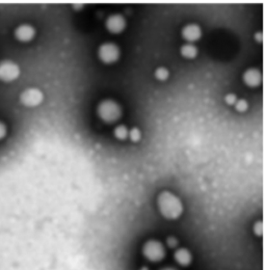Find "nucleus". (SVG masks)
<instances>
[{"mask_svg": "<svg viewBox=\"0 0 266 270\" xmlns=\"http://www.w3.org/2000/svg\"><path fill=\"white\" fill-rule=\"evenodd\" d=\"M157 204L160 213L169 219H176L183 212V204L181 200L172 193L164 190L157 198Z\"/></svg>", "mask_w": 266, "mask_h": 270, "instance_id": "nucleus-1", "label": "nucleus"}, {"mask_svg": "<svg viewBox=\"0 0 266 270\" xmlns=\"http://www.w3.org/2000/svg\"><path fill=\"white\" fill-rule=\"evenodd\" d=\"M98 114L103 121L113 123L121 118L122 109L120 105L113 100H104L99 104Z\"/></svg>", "mask_w": 266, "mask_h": 270, "instance_id": "nucleus-2", "label": "nucleus"}, {"mask_svg": "<svg viewBox=\"0 0 266 270\" xmlns=\"http://www.w3.org/2000/svg\"><path fill=\"white\" fill-rule=\"evenodd\" d=\"M142 251L145 258L153 262V263L161 261L165 256L164 246L157 240H149V241L143 244Z\"/></svg>", "mask_w": 266, "mask_h": 270, "instance_id": "nucleus-3", "label": "nucleus"}, {"mask_svg": "<svg viewBox=\"0 0 266 270\" xmlns=\"http://www.w3.org/2000/svg\"><path fill=\"white\" fill-rule=\"evenodd\" d=\"M20 67L10 59L0 62V81L11 82L16 80L20 75Z\"/></svg>", "mask_w": 266, "mask_h": 270, "instance_id": "nucleus-4", "label": "nucleus"}, {"mask_svg": "<svg viewBox=\"0 0 266 270\" xmlns=\"http://www.w3.org/2000/svg\"><path fill=\"white\" fill-rule=\"evenodd\" d=\"M44 99L41 89L36 87H28L20 94V101L27 107H35Z\"/></svg>", "mask_w": 266, "mask_h": 270, "instance_id": "nucleus-5", "label": "nucleus"}, {"mask_svg": "<svg viewBox=\"0 0 266 270\" xmlns=\"http://www.w3.org/2000/svg\"><path fill=\"white\" fill-rule=\"evenodd\" d=\"M120 56V48L113 43H104L99 48V57L106 64L116 62Z\"/></svg>", "mask_w": 266, "mask_h": 270, "instance_id": "nucleus-6", "label": "nucleus"}, {"mask_svg": "<svg viewBox=\"0 0 266 270\" xmlns=\"http://www.w3.org/2000/svg\"><path fill=\"white\" fill-rule=\"evenodd\" d=\"M126 26V20L125 18L120 14L111 15L106 20V27L108 31L113 34L121 33Z\"/></svg>", "mask_w": 266, "mask_h": 270, "instance_id": "nucleus-7", "label": "nucleus"}, {"mask_svg": "<svg viewBox=\"0 0 266 270\" xmlns=\"http://www.w3.org/2000/svg\"><path fill=\"white\" fill-rule=\"evenodd\" d=\"M15 36L20 42H29L35 34V29L30 24H20L15 29Z\"/></svg>", "mask_w": 266, "mask_h": 270, "instance_id": "nucleus-8", "label": "nucleus"}, {"mask_svg": "<svg viewBox=\"0 0 266 270\" xmlns=\"http://www.w3.org/2000/svg\"><path fill=\"white\" fill-rule=\"evenodd\" d=\"M182 35L184 39L189 42H194L199 40L202 35L201 27L196 24H187L182 29Z\"/></svg>", "mask_w": 266, "mask_h": 270, "instance_id": "nucleus-9", "label": "nucleus"}, {"mask_svg": "<svg viewBox=\"0 0 266 270\" xmlns=\"http://www.w3.org/2000/svg\"><path fill=\"white\" fill-rule=\"evenodd\" d=\"M262 80V75L261 72L257 69H248L243 74V81L246 82V84L249 86H257L258 84H260V82Z\"/></svg>", "mask_w": 266, "mask_h": 270, "instance_id": "nucleus-10", "label": "nucleus"}, {"mask_svg": "<svg viewBox=\"0 0 266 270\" xmlns=\"http://www.w3.org/2000/svg\"><path fill=\"white\" fill-rule=\"evenodd\" d=\"M174 259L181 266H188L192 263L193 256L192 253L187 249H179L174 253Z\"/></svg>", "mask_w": 266, "mask_h": 270, "instance_id": "nucleus-11", "label": "nucleus"}, {"mask_svg": "<svg viewBox=\"0 0 266 270\" xmlns=\"http://www.w3.org/2000/svg\"><path fill=\"white\" fill-rule=\"evenodd\" d=\"M197 53L196 47L193 44H185L181 47V54L187 58H194Z\"/></svg>", "mask_w": 266, "mask_h": 270, "instance_id": "nucleus-12", "label": "nucleus"}, {"mask_svg": "<svg viewBox=\"0 0 266 270\" xmlns=\"http://www.w3.org/2000/svg\"><path fill=\"white\" fill-rule=\"evenodd\" d=\"M115 134H116V136H117L118 138H120V139H125V138L128 136L129 132H128L127 128H126V127H125L124 125H120V126H118L117 128H116Z\"/></svg>", "mask_w": 266, "mask_h": 270, "instance_id": "nucleus-13", "label": "nucleus"}, {"mask_svg": "<svg viewBox=\"0 0 266 270\" xmlns=\"http://www.w3.org/2000/svg\"><path fill=\"white\" fill-rule=\"evenodd\" d=\"M155 76H156V78H158V79L164 80V79L168 78V76H169V71H168V69H165V68L160 67V68H158V69L156 70V72H155Z\"/></svg>", "mask_w": 266, "mask_h": 270, "instance_id": "nucleus-14", "label": "nucleus"}, {"mask_svg": "<svg viewBox=\"0 0 266 270\" xmlns=\"http://www.w3.org/2000/svg\"><path fill=\"white\" fill-rule=\"evenodd\" d=\"M235 107L238 111H245L248 108V102L245 99H240L235 102Z\"/></svg>", "mask_w": 266, "mask_h": 270, "instance_id": "nucleus-15", "label": "nucleus"}, {"mask_svg": "<svg viewBox=\"0 0 266 270\" xmlns=\"http://www.w3.org/2000/svg\"><path fill=\"white\" fill-rule=\"evenodd\" d=\"M129 135H130V138L133 141H139L141 139V131L139 128H132L131 131L129 132Z\"/></svg>", "mask_w": 266, "mask_h": 270, "instance_id": "nucleus-16", "label": "nucleus"}, {"mask_svg": "<svg viewBox=\"0 0 266 270\" xmlns=\"http://www.w3.org/2000/svg\"><path fill=\"white\" fill-rule=\"evenodd\" d=\"M225 100H226V102H227L228 104H230V105L235 104V102L237 101V100H236V96L233 95V94H228V95L225 97Z\"/></svg>", "mask_w": 266, "mask_h": 270, "instance_id": "nucleus-17", "label": "nucleus"}, {"mask_svg": "<svg viewBox=\"0 0 266 270\" xmlns=\"http://www.w3.org/2000/svg\"><path fill=\"white\" fill-rule=\"evenodd\" d=\"M6 134V126L3 122L0 121V139H2Z\"/></svg>", "mask_w": 266, "mask_h": 270, "instance_id": "nucleus-18", "label": "nucleus"}, {"mask_svg": "<svg viewBox=\"0 0 266 270\" xmlns=\"http://www.w3.org/2000/svg\"><path fill=\"white\" fill-rule=\"evenodd\" d=\"M166 243H168V245L170 247H176L177 244H178V241L175 237H169L168 240H166Z\"/></svg>", "mask_w": 266, "mask_h": 270, "instance_id": "nucleus-19", "label": "nucleus"}, {"mask_svg": "<svg viewBox=\"0 0 266 270\" xmlns=\"http://www.w3.org/2000/svg\"><path fill=\"white\" fill-rule=\"evenodd\" d=\"M162 270H178L176 268H173V267H168V268H163Z\"/></svg>", "mask_w": 266, "mask_h": 270, "instance_id": "nucleus-20", "label": "nucleus"}, {"mask_svg": "<svg viewBox=\"0 0 266 270\" xmlns=\"http://www.w3.org/2000/svg\"><path fill=\"white\" fill-rule=\"evenodd\" d=\"M141 270H148V268H146V267H143V268H142Z\"/></svg>", "mask_w": 266, "mask_h": 270, "instance_id": "nucleus-21", "label": "nucleus"}]
</instances>
